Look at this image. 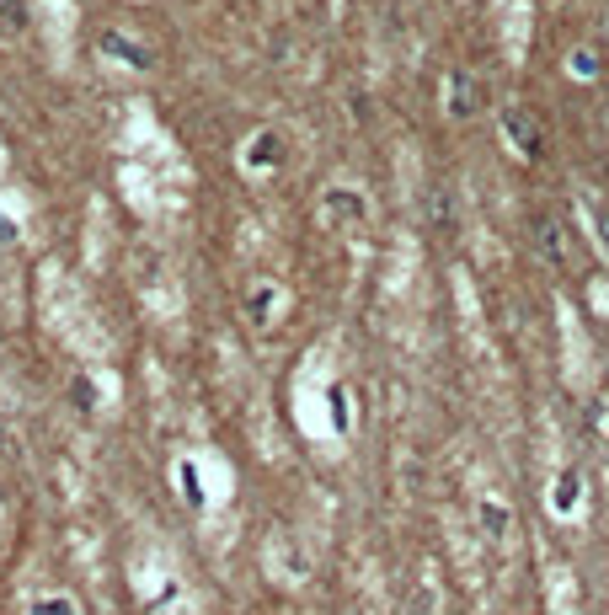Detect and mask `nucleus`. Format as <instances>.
<instances>
[{
    "mask_svg": "<svg viewBox=\"0 0 609 615\" xmlns=\"http://www.w3.org/2000/svg\"><path fill=\"white\" fill-rule=\"evenodd\" d=\"M572 487H577V476H561V482H556V509L561 514L572 509Z\"/></svg>",
    "mask_w": 609,
    "mask_h": 615,
    "instance_id": "2",
    "label": "nucleus"
},
{
    "mask_svg": "<svg viewBox=\"0 0 609 615\" xmlns=\"http://www.w3.org/2000/svg\"><path fill=\"white\" fill-rule=\"evenodd\" d=\"M481 525H487L492 535L508 530V509H492V503H481Z\"/></svg>",
    "mask_w": 609,
    "mask_h": 615,
    "instance_id": "1",
    "label": "nucleus"
}]
</instances>
